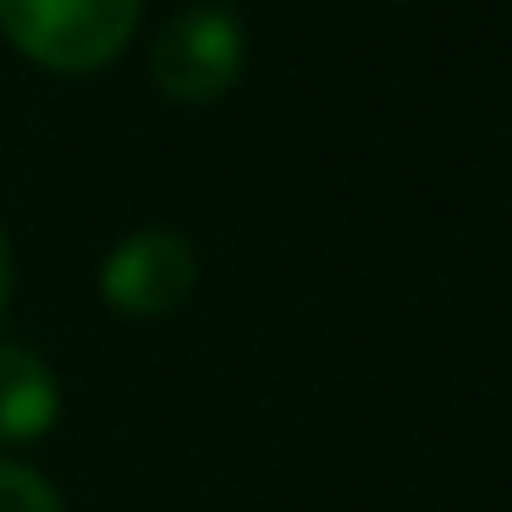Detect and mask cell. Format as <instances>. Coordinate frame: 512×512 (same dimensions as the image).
Segmentation results:
<instances>
[{"label": "cell", "instance_id": "cell-1", "mask_svg": "<svg viewBox=\"0 0 512 512\" xmlns=\"http://www.w3.org/2000/svg\"><path fill=\"white\" fill-rule=\"evenodd\" d=\"M144 0H0V28L45 72H94L122 56Z\"/></svg>", "mask_w": 512, "mask_h": 512}, {"label": "cell", "instance_id": "cell-2", "mask_svg": "<svg viewBox=\"0 0 512 512\" xmlns=\"http://www.w3.org/2000/svg\"><path fill=\"white\" fill-rule=\"evenodd\" d=\"M248 61V39L243 23L221 6H193L177 23H166V34L155 39V56H149V72H155L160 94L182 105H210L221 100L226 89H237Z\"/></svg>", "mask_w": 512, "mask_h": 512}, {"label": "cell", "instance_id": "cell-3", "mask_svg": "<svg viewBox=\"0 0 512 512\" xmlns=\"http://www.w3.org/2000/svg\"><path fill=\"white\" fill-rule=\"evenodd\" d=\"M193 281H199V259L177 232H133L100 265L105 303L133 320H160V314L182 309Z\"/></svg>", "mask_w": 512, "mask_h": 512}, {"label": "cell", "instance_id": "cell-4", "mask_svg": "<svg viewBox=\"0 0 512 512\" xmlns=\"http://www.w3.org/2000/svg\"><path fill=\"white\" fill-rule=\"evenodd\" d=\"M61 419V386L50 364L28 347L0 342V441L23 446L50 435Z\"/></svg>", "mask_w": 512, "mask_h": 512}, {"label": "cell", "instance_id": "cell-5", "mask_svg": "<svg viewBox=\"0 0 512 512\" xmlns=\"http://www.w3.org/2000/svg\"><path fill=\"white\" fill-rule=\"evenodd\" d=\"M0 512H61V496L28 463H6L0 457Z\"/></svg>", "mask_w": 512, "mask_h": 512}, {"label": "cell", "instance_id": "cell-6", "mask_svg": "<svg viewBox=\"0 0 512 512\" xmlns=\"http://www.w3.org/2000/svg\"><path fill=\"white\" fill-rule=\"evenodd\" d=\"M6 298H12V243L0 232V314H6Z\"/></svg>", "mask_w": 512, "mask_h": 512}]
</instances>
